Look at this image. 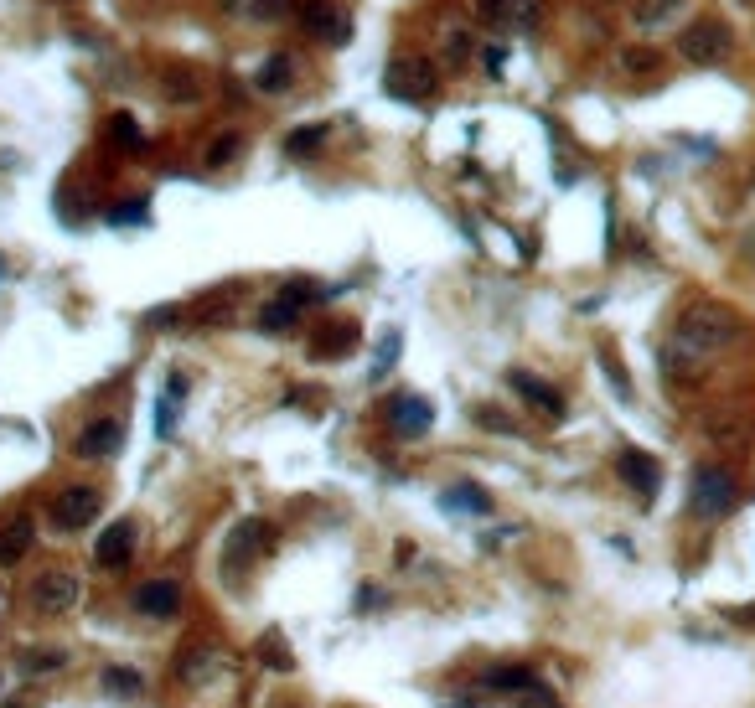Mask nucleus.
<instances>
[{
    "label": "nucleus",
    "instance_id": "7",
    "mask_svg": "<svg viewBox=\"0 0 755 708\" xmlns=\"http://www.w3.org/2000/svg\"><path fill=\"white\" fill-rule=\"evenodd\" d=\"M295 21H300V32H306L311 42H326V47L352 42V16L337 6V0H300Z\"/></svg>",
    "mask_w": 755,
    "mask_h": 708
},
{
    "label": "nucleus",
    "instance_id": "32",
    "mask_svg": "<svg viewBox=\"0 0 755 708\" xmlns=\"http://www.w3.org/2000/svg\"><path fill=\"white\" fill-rule=\"evenodd\" d=\"M259 657H264V667H275V672H290V667H295V657H290V646L280 641V631H264Z\"/></svg>",
    "mask_w": 755,
    "mask_h": 708
},
{
    "label": "nucleus",
    "instance_id": "12",
    "mask_svg": "<svg viewBox=\"0 0 755 708\" xmlns=\"http://www.w3.org/2000/svg\"><path fill=\"white\" fill-rule=\"evenodd\" d=\"M616 476H621L631 491H637L642 502H652L657 491H662V466H657L647 450H631V445H626V450L616 455Z\"/></svg>",
    "mask_w": 755,
    "mask_h": 708
},
{
    "label": "nucleus",
    "instance_id": "20",
    "mask_svg": "<svg viewBox=\"0 0 755 708\" xmlns=\"http://www.w3.org/2000/svg\"><path fill=\"white\" fill-rule=\"evenodd\" d=\"M440 507H445V512L487 517V512H492V497H487V491H481L476 481H456V486H445V491H440Z\"/></svg>",
    "mask_w": 755,
    "mask_h": 708
},
{
    "label": "nucleus",
    "instance_id": "14",
    "mask_svg": "<svg viewBox=\"0 0 755 708\" xmlns=\"http://www.w3.org/2000/svg\"><path fill=\"white\" fill-rule=\"evenodd\" d=\"M32 543H37V522H32V512L6 517V522H0V569H16L26 553H32Z\"/></svg>",
    "mask_w": 755,
    "mask_h": 708
},
{
    "label": "nucleus",
    "instance_id": "38",
    "mask_svg": "<svg viewBox=\"0 0 755 708\" xmlns=\"http://www.w3.org/2000/svg\"><path fill=\"white\" fill-rule=\"evenodd\" d=\"M673 11H683V0H647V6L637 11V26H657V21H668Z\"/></svg>",
    "mask_w": 755,
    "mask_h": 708
},
{
    "label": "nucleus",
    "instance_id": "5",
    "mask_svg": "<svg viewBox=\"0 0 755 708\" xmlns=\"http://www.w3.org/2000/svg\"><path fill=\"white\" fill-rule=\"evenodd\" d=\"M83 600V574L68 564H52L32 579V610L37 615H68Z\"/></svg>",
    "mask_w": 755,
    "mask_h": 708
},
{
    "label": "nucleus",
    "instance_id": "24",
    "mask_svg": "<svg viewBox=\"0 0 755 708\" xmlns=\"http://www.w3.org/2000/svg\"><path fill=\"white\" fill-rule=\"evenodd\" d=\"M326 140H331L326 125H300V130L285 135V156L290 161H311V156H321V150H326Z\"/></svg>",
    "mask_w": 755,
    "mask_h": 708
},
{
    "label": "nucleus",
    "instance_id": "11",
    "mask_svg": "<svg viewBox=\"0 0 755 708\" xmlns=\"http://www.w3.org/2000/svg\"><path fill=\"white\" fill-rule=\"evenodd\" d=\"M156 88H161L166 104H197V99L207 94V78H202V68H192V63H161V68H156Z\"/></svg>",
    "mask_w": 755,
    "mask_h": 708
},
{
    "label": "nucleus",
    "instance_id": "35",
    "mask_svg": "<svg viewBox=\"0 0 755 708\" xmlns=\"http://www.w3.org/2000/svg\"><path fill=\"white\" fill-rule=\"evenodd\" d=\"M109 223H114V228H119V223H130V228L150 223V202H145V197H130L125 207H109Z\"/></svg>",
    "mask_w": 755,
    "mask_h": 708
},
{
    "label": "nucleus",
    "instance_id": "21",
    "mask_svg": "<svg viewBox=\"0 0 755 708\" xmlns=\"http://www.w3.org/2000/svg\"><path fill=\"white\" fill-rule=\"evenodd\" d=\"M104 135H109V145H119V150H125V156H145V150H150L145 130L135 125V114H125V109L104 119Z\"/></svg>",
    "mask_w": 755,
    "mask_h": 708
},
{
    "label": "nucleus",
    "instance_id": "22",
    "mask_svg": "<svg viewBox=\"0 0 755 708\" xmlns=\"http://www.w3.org/2000/svg\"><path fill=\"white\" fill-rule=\"evenodd\" d=\"M290 83H295V57L269 52L264 63H259V73H254V88H259V94H285Z\"/></svg>",
    "mask_w": 755,
    "mask_h": 708
},
{
    "label": "nucleus",
    "instance_id": "26",
    "mask_svg": "<svg viewBox=\"0 0 755 708\" xmlns=\"http://www.w3.org/2000/svg\"><path fill=\"white\" fill-rule=\"evenodd\" d=\"M295 321H300V305L285 300V295H275L269 305H259V331H264V336H280V331H290Z\"/></svg>",
    "mask_w": 755,
    "mask_h": 708
},
{
    "label": "nucleus",
    "instance_id": "40",
    "mask_svg": "<svg viewBox=\"0 0 755 708\" xmlns=\"http://www.w3.org/2000/svg\"><path fill=\"white\" fill-rule=\"evenodd\" d=\"M600 362H606V378H611V388L621 393V398H631V383H626V367L611 357V352H600Z\"/></svg>",
    "mask_w": 755,
    "mask_h": 708
},
{
    "label": "nucleus",
    "instance_id": "44",
    "mask_svg": "<svg viewBox=\"0 0 755 708\" xmlns=\"http://www.w3.org/2000/svg\"><path fill=\"white\" fill-rule=\"evenodd\" d=\"M0 274H6V264H0Z\"/></svg>",
    "mask_w": 755,
    "mask_h": 708
},
{
    "label": "nucleus",
    "instance_id": "39",
    "mask_svg": "<svg viewBox=\"0 0 755 708\" xmlns=\"http://www.w3.org/2000/svg\"><path fill=\"white\" fill-rule=\"evenodd\" d=\"M476 424L481 429H497V435H518V424H512L507 414H497V409H476Z\"/></svg>",
    "mask_w": 755,
    "mask_h": 708
},
{
    "label": "nucleus",
    "instance_id": "8",
    "mask_svg": "<svg viewBox=\"0 0 755 708\" xmlns=\"http://www.w3.org/2000/svg\"><path fill=\"white\" fill-rule=\"evenodd\" d=\"M383 419H388V429H394L399 440H425L430 435V424H435V409H430V398L425 393H394L383 404Z\"/></svg>",
    "mask_w": 755,
    "mask_h": 708
},
{
    "label": "nucleus",
    "instance_id": "9",
    "mask_svg": "<svg viewBox=\"0 0 755 708\" xmlns=\"http://www.w3.org/2000/svg\"><path fill=\"white\" fill-rule=\"evenodd\" d=\"M130 605H135V615H145V621H171V615H181V579L156 574V579L135 584Z\"/></svg>",
    "mask_w": 755,
    "mask_h": 708
},
{
    "label": "nucleus",
    "instance_id": "19",
    "mask_svg": "<svg viewBox=\"0 0 755 708\" xmlns=\"http://www.w3.org/2000/svg\"><path fill=\"white\" fill-rule=\"evenodd\" d=\"M187 393H192V378L181 373H166V388H161V404H156V435L171 440L176 435V419H181V404H187Z\"/></svg>",
    "mask_w": 755,
    "mask_h": 708
},
{
    "label": "nucleus",
    "instance_id": "3",
    "mask_svg": "<svg viewBox=\"0 0 755 708\" xmlns=\"http://www.w3.org/2000/svg\"><path fill=\"white\" fill-rule=\"evenodd\" d=\"M99 512H104V491L88 486V481H73L63 491H52V502H47V522L57 533H83L88 522H99Z\"/></svg>",
    "mask_w": 755,
    "mask_h": 708
},
{
    "label": "nucleus",
    "instance_id": "13",
    "mask_svg": "<svg viewBox=\"0 0 755 708\" xmlns=\"http://www.w3.org/2000/svg\"><path fill=\"white\" fill-rule=\"evenodd\" d=\"M507 383H512V393H518V398H528L543 419H564V393L554 383H543L538 373H528V367H512Z\"/></svg>",
    "mask_w": 755,
    "mask_h": 708
},
{
    "label": "nucleus",
    "instance_id": "6",
    "mask_svg": "<svg viewBox=\"0 0 755 708\" xmlns=\"http://www.w3.org/2000/svg\"><path fill=\"white\" fill-rule=\"evenodd\" d=\"M730 47H735V32H730L719 16H699L693 26H683V37H678V52L688 57V63H699V68L724 63V57H730Z\"/></svg>",
    "mask_w": 755,
    "mask_h": 708
},
{
    "label": "nucleus",
    "instance_id": "31",
    "mask_svg": "<svg viewBox=\"0 0 755 708\" xmlns=\"http://www.w3.org/2000/svg\"><path fill=\"white\" fill-rule=\"evenodd\" d=\"M399 347H404V336H399L394 326H388V331L378 336V352H373V367H368V378H383L388 367L399 362Z\"/></svg>",
    "mask_w": 755,
    "mask_h": 708
},
{
    "label": "nucleus",
    "instance_id": "28",
    "mask_svg": "<svg viewBox=\"0 0 755 708\" xmlns=\"http://www.w3.org/2000/svg\"><path fill=\"white\" fill-rule=\"evenodd\" d=\"M104 693H114V698H140L145 693V677L135 672V667H104Z\"/></svg>",
    "mask_w": 755,
    "mask_h": 708
},
{
    "label": "nucleus",
    "instance_id": "2",
    "mask_svg": "<svg viewBox=\"0 0 755 708\" xmlns=\"http://www.w3.org/2000/svg\"><path fill=\"white\" fill-rule=\"evenodd\" d=\"M735 502H740V481H735L730 466H714V460H709V466L693 471V481H688V512L693 517L719 522V517L735 512Z\"/></svg>",
    "mask_w": 755,
    "mask_h": 708
},
{
    "label": "nucleus",
    "instance_id": "1",
    "mask_svg": "<svg viewBox=\"0 0 755 708\" xmlns=\"http://www.w3.org/2000/svg\"><path fill=\"white\" fill-rule=\"evenodd\" d=\"M740 336V316L730 311V305H719V300H688L678 321H673V352L688 357L693 367H699L704 357H719L724 347H730Z\"/></svg>",
    "mask_w": 755,
    "mask_h": 708
},
{
    "label": "nucleus",
    "instance_id": "34",
    "mask_svg": "<svg viewBox=\"0 0 755 708\" xmlns=\"http://www.w3.org/2000/svg\"><path fill=\"white\" fill-rule=\"evenodd\" d=\"M471 11L487 26H512V0H471Z\"/></svg>",
    "mask_w": 755,
    "mask_h": 708
},
{
    "label": "nucleus",
    "instance_id": "37",
    "mask_svg": "<svg viewBox=\"0 0 755 708\" xmlns=\"http://www.w3.org/2000/svg\"><path fill=\"white\" fill-rule=\"evenodd\" d=\"M481 57H476V63H481V73H487V78H502L507 73V47L502 42H487V47H476Z\"/></svg>",
    "mask_w": 755,
    "mask_h": 708
},
{
    "label": "nucleus",
    "instance_id": "17",
    "mask_svg": "<svg viewBox=\"0 0 755 708\" xmlns=\"http://www.w3.org/2000/svg\"><path fill=\"white\" fill-rule=\"evenodd\" d=\"M357 342H362L357 321H331V326H321V331H316L311 357H316V362H342V357H352V352H357Z\"/></svg>",
    "mask_w": 755,
    "mask_h": 708
},
{
    "label": "nucleus",
    "instance_id": "36",
    "mask_svg": "<svg viewBox=\"0 0 755 708\" xmlns=\"http://www.w3.org/2000/svg\"><path fill=\"white\" fill-rule=\"evenodd\" d=\"M466 57H471V32H466V26H456V32H445V63H450V68H461Z\"/></svg>",
    "mask_w": 755,
    "mask_h": 708
},
{
    "label": "nucleus",
    "instance_id": "10",
    "mask_svg": "<svg viewBox=\"0 0 755 708\" xmlns=\"http://www.w3.org/2000/svg\"><path fill=\"white\" fill-rule=\"evenodd\" d=\"M119 445H125V419H114V414L88 419L78 435H73V455H78V460H109Z\"/></svg>",
    "mask_w": 755,
    "mask_h": 708
},
{
    "label": "nucleus",
    "instance_id": "30",
    "mask_svg": "<svg viewBox=\"0 0 755 708\" xmlns=\"http://www.w3.org/2000/svg\"><path fill=\"white\" fill-rule=\"evenodd\" d=\"M657 68H662V52L657 47H626L621 52V73H631V78H647Z\"/></svg>",
    "mask_w": 755,
    "mask_h": 708
},
{
    "label": "nucleus",
    "instance_id": "43",
    "mask_svg": "<svg viewBox=\"0 0 755 708\" xmlns=\"http://www.w3.org/2000/svg\"><path fill=\"white\" fill-rule=\"evenodd\" d=\"M6 708H21V703H6Z\"/></svg>",
    "mask_w": 755,
    "mask_h": 708
},
{
    "label": "nucleus",
    "instance_id": "23",
    "mask_svg": "<svg viewBox=\"0 0 755 708\" xmlns=\"http://www.w3.org/2000/svg\"><path fill=\"white\" fill-rule=\"evenodd\" d=\"M238 316V290H218V295H207L192 305V321L197 326H233Z\"/></svg>",
    "mask_w": 755,
    "mask_h": 708
},
{
    "label": "nucleus",
    "instance_id": "33",
    "mask_svg": "<svg viewBox=\"0 0 755 708\" xmlns=\"http://www.w3.org/2000/svg\"><path fill=\"white\" fill-rule=\"evenodd\" d=\"M176 672H181V683H197V672H202V677L213 672V652H202V646H187V652L176 657Z\"/></svg>",
    "mask_w": 755,
    "mask_h": 708
},
{
    "label": "nucleus",
    "instance_id": "15",
    "mask_svg": "<svg viewBox=\"0 0 755 708\" xmlns=\"http://www.w3.org/2000/svg\"><path fill=\"white\" fill-rule=\"evenodd\" d=\"M94 559H99L104 569H125V564L135 559V522H130V517L109 522V528L99 533V543H94Z\"/></svg>",
    "mask_w": 755,
    "mask_h": 708
},
{
    "label": "nucleus",
    "instance_id": "41",
    "mask_svg": "<svg viewBox=\"0 0 755 708\" xmlns=\"http://www.w3.org/2000/svg\"><path fill=\"white\" fill-rule=\"evenodd\" d=\"M176 321H181L176 305H166V311H150V316H145V326H156V331H161V326H176Z\"/></svg>",
    "mask_w": 755,
    "mask_h": 708
},
{
    "label": "nucleus",
    "instance_id": "42",
    "mask_svg": "<svg viewBox=\"0 0 755 708\" xmlns=\"http://www.w3.org/2000/svg\"><path fill=\"white\" fill-rule=\"evenodd\" d=\"M740 254H745V259H750V264H755V228H750V233H745V243H740Z\"/></svg>",
    "mask_w": 755,
    "mask_h": 708
},
{
    "label": "nucleus",
    "instance_id": "27",
    "mask_svg": "<svg viewBox=\"0 0 755 708\" xmlns=\"http://www.w3.org/2000/svg\"><path fill=\"white\" fill-rule=\"evenodd\" d=\"M709 440L724 445V450H740L750 440V419H735V414H724V419H709Z\"/></svg>",
    "mask_w": 755,
    "mask_h": 708
},
{
    "label": "nucleus",
    "instance_id": "16",
    "mask_svg": "<svg viewBox=\"0 0 755 708\" xmlns=\"http://www.w3.org/2000/svg\"><path fill=\"white\" fill-rule=\"evenodd\" d=\"M275 548V528H269L264 517H249V522H238L233 528V538H228V569L238 564V559H259V553H269Z\"/></svg>",
    "mask_w": 755,
    "mask_h": 708
},
{
    "label": "nucleus",
    "instance_id": "4",
    "mask_svg": "<svg viewBox=\"0 0 755 708\" xmlns=\"http://www.w3.org/2000/svg\"><path fill=\"white\" fill-rule=\"evenodd\" d=\"M383 94L414 99V104H430V99L440 94V68L430 63V57H419V52L394 57V63H388V73H383Z\"/></svg>",
    "mask_w": 755,
    "mask_h": 708
},
{
    "label": "nucleus",
    "instance_id": "25",
    "mask_svg": "<svg viewBox=\"0 0 755 708\" xmlns=\"http://www.w3.org/2000/svg\"><path fill=\"white\" fill-rule=\"evenodd\" d=\"M238 156H244V130H218V140L202 150V166H207V171H223V166H233Z\"/></svg>",
    "mask_w": 755,
    "mask_h": 708
},
{
    "label": "nucleus",
    "instance_id": "29",
    "mask_svg": "<svg viewBox=\"0 0 755 708\" xmlns=\"http://www.w3.org/2000/svg\"><path fill=\"white\" fill-rule=\"evenodd\" d=\"M57 667H68L63 646H42V652H37V646H26V652H21V672H57Z\"/></svg>",
    "mask_w": 755,
    "mask_h": 708
},
{
    "label": "nucleus",
    "instance_id": "18",
    "mask_svg": "<svg viewBox=\"0 0 755 708\" xmlns=\"http://www.w3.org/2000/svg\"><path fill=\"white\" fill-rule=\"evenodd\" d=\"M223 16H238L249 26H280L285 16H295L300 0H218Z\"/></svg>",
    "mask_w": 755,
    "mask_h": 708
}]
</instances>
